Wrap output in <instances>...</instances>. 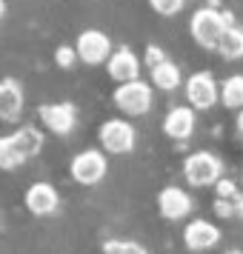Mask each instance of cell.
<instances>
[{
	"mask_svg": "<svg viewBox=\"0 0 243 254\" xmlns=\"http://www.w3.org/2000/svg\"><path fill=\"white\" fill-rule=\"evenodd\" d=\"M40 123L49 131L66 137V134H72V128L78 123V109L72 103H46V106H40Z\"/></svg>",
	"mask_w": 243,
	"mask_h": 254,
	"instance_id": "obj_8",
	"label": "cell"
},
{
	"mask_svg": "<svg viewBox=\"0 0 243 254\" xmlns=\"http://www.w3.org/2000/svg\"><path fill=\"white\" fill-rule=\"evenodd\" d=\"M163 131L172 140H189L195 131V112L192 106H174L169 109V115L163 117Z\"/></svg>",
	"mask_w": 243,
	"mask_h": 254,
	"instance_id": "obj_14",
	"label": "cell"
},
{
	"mask_svg": "<svg viewBox=\"0 0 243 254\" xmlns=\"http://www.w3.org/2000/svg\"><path fill=\"white\" fill-rule=\"evenodd\" d=\"M23 115V89L20 83L6 77L0 80V123H14Z\"/></svg>",
	"mask_w": 243,
	"mask_h": 254,
	"instance_id": "obj_13",
	"label": "cell"
},
{
	"mask_svg": "<svg viewBox=\"0 0 243 254\" xmlns=\"http://www.w3.org/2000/svg\"><path fill=\"white\" fill-rule=\"evenodd\" d=\"M238 131L243 134V109H241V115H238Z\"/></svg>",
	"mask_w": 243,
	"mask_h": 254,
	"instance_id": "obj_26",
	"label": "cell"
},
{
	"mask_svg": "<svg viewBox=\"0 0 243 254\" xmlns=\"http://www.w3.org/2000/svg\"><path fill=\"white\" fill-rule=\"evenodd\" d=\"M226 254H243V252H226Z\"/></svg>",
	"mask_w": 243,
	"mask_h": 254,
	"instance_id": "obj_28",
	"label": "cell"
},
{
	"mask_svg": "<svg viewBox=\"0 0 243 254\" xmlns=\"http://www.w3.org/2000/svg\"><path fill=\"white\" fill-rule=\"evenodd\" d=\"M152 71V83L161 89V92H174L180 83H183V77H180V69L174 66L172 60H163L161 66H155Z\"/></svg>",
	"mask_w": 243,
	"mask_h": 254,
	"instance_id": "obj_15",
	"label": "cell"
},
{
	"mask_svg": "<svg viewBox=\"0 0 243 254\" xmlns=\"http://www.w3.org/2000/svg\"><path fill=\"white\" fill-rule=\"evenodd\" d=\"M72 180L81 186H97L100 180L106 177V172H109V163H106V154L97 149H86L81 151V154H75L72 157Z\"/></svg>",
	"mask_w": 243,
	"mask_h": 254,
	"instance_id": "obj_5",
	"label": "cell"
},
{
	"mask_svg": "<svg viewBox=\"0 0 243 254\" xmlns=\"http://www.w3.org/2000/svg\"><path fill=\"white\" fill-rule=\"evenodd\" d=\"M183 243L189 252H206L220 243V229L209 220H192L183 231Z\"/></svg>",
	"mask_w": 243,
	"mask_h": 254,
	"instance_id": "obj_11",
	"label": "cell"
},
{
	"mask_svg": "<svg viewBox=\"0 0 243 254\" xmlns=\"http://www.w3.org/2000/svg\"><path fill=\"white\" fill-rule=\"evenodd\" d=\"M58 206H60V197L52 183H32L26 189V208L35 217H49V214L58 211Z\"/></svg>",
	"mask_w": 243,
	"mask_h": 254,
	"instance_id": "obj_10",
	"label": "cell"
},
{
	"mask_svg": "<svg viewBox=\"0 0 243 254\" xmlns=\"http://www.w3.org/2000/svg\"><path fill=\"white\" fill-rule=\"evenodd\" d=\"M97 137H100V146L109 154H129V151L135 149V143H138V131H135V126L129 120L112 117V120H106L103 126H100Z\"/></svg>",
	"mask_w": 243,
	"mask_h": 254,
	"instance_id": "obj_4",
	"label": "cell"
},
{
	"mask_svg": "<svg viewBox=\"0 0 243 254\" xmlns=\"http://www.w3.org/2000/svg\"><path fill=\"white\" fill-rule=\"evenodd\" d=\"M106 69H109V77L115 83H132L140 77V58L132 49L120 46L112 52V58L106 60Z\"/></svg>",
	"mask_w": 243,
	"mask_h": 254,
	"instance_id": "obj_9",
	"label": "cell"
},
{
	"mask_svg": "<svg viewBox=\"0 0 243 254\" xmlns=\"http://www.w3.org/2000/svg\"><path fill=\"white\" fill-rule=\"evenodd\" d=\"M186 183L195 189H206V186H218V180L223 177V163L220 157H215L212 151H195L189 154L183 163Z\"/></svg>",
	"mask_w": 243,
	"mask_h": 254,
	"instance_id": "obj_2",
	"label": "cell"
},
{
	"mask_svg": "<svg viewBox=\"0 0 243 254\" xmlns=\"http://www.w3.org/2000/svg\"><path fill=\"white\" fill-rule=\"evenodd\" d=\"M232 208H235V217H243V197H235L232 200Z\"/></svg>",
	"mask_w": 243,
	"mask_h": 254,
	"instance_id": "obj_25",
	"label": "cell"
},
{
	"mask_svg": "<svg viewBox=\"0 0 243 254\" xmlns=\"http://www.w3.org/2000/svg\"><path fill=\"white\" fill-rule=\"evenodd\" d=\"M103 252L106 254H149L140 243H135V240H106Z\"/></svg>",
	"mask_w": 243,
	"mask_h": 254,
	"instance_id": "obj_20",
	"label": "cell"
},
{
	"mask_svg": "<svg viewBox=\"0 0 243 254\" xmlns=\"http://www.w3.org/2000/svg\"><path fill=\"white\" fill-rule=\"evenodd\" d=\"M115 106L129 117L146 115V112L152 109V86L143 83L140 77L132 80V83H120V86L115 89Z\"/></svg>",
	"mask_w": 243,
	"mask_h": 254,
	"instance_id": "obj_3",
	"label": "cell"
},
{
	"mask_svg": "<svg viewBox=\"0 0 243 254\" xmlns=\"http://www.w3.org/2000/svg\"><path fill=\"white\" fill-rule=\"evenodd\" d=\"M183 3L186 0H149V6L158 14H163V17H174V14L183 9Z\"/></svg>",
	"mask_w": 243,
	"mask_h": 254,
	"instance_id": "obj_21",
	"label": "cell"
},
{
	"mask_svg": "<svg viewBox=\"0 0 243 254\" xmlns=\"http://www.w3.org/2000/svg\"><path fill=\"white\" fill-rule=\"evenodd\" d=\"M3 14H6V3H3V0H0V17H3Z\"/></svg>",
	"mask_w": 243,
	"mask_h": 254,
	"instance_id": "obj_27",
	"label": "cell"
},
{
	"mask_svg": "<svg viewBox=\"0 0 243 254\" xmlns=\"http://www.w3.org/2000/svg\"><path fill=\"white\" fill-rule=\"evenodd\" d=\"M12 137H14V143H17V149L23 151L26 157H35V154H40V149H43V134H40V128H35V126H20Z\"/></svg>",
	"mask_w": 243,
	"mask_h": 254,
	"instance_id": "obj_17",
	"label": "cell"
},
{
	"mask_svg": "<svg viewBox=\"0 0 243 254\" xmlns=\"http://www.w3.org/2000/svg\"><path fill=\"white\" fill-rule=\"evenodd\" d=\"M218 52H220L226 60H241V58H243V29H238V26H229V29L223 32V37H220Z\"/></svg>",
	"mask_w": 243,
	"mask_h": 254,
	"instance_id": "obj_18",
	"label": "cell"
},
{
	"mask_svg": "<svg viewBox=\"0 0 243 254\" xmlns=\"http://www.w3.org/2000/svg\"><path fill=\"white\" fill-rule=\"evenodd\" d=\"M220 100L226 109H243V74H232L220 86Z\"/></svg>",
	"mask_w": 243,
	"mask_h": 254,
	"instance_id": "obj_19",
	"label": "cell"
},
{
	"mask_svg": "<svg viewBox=\"0 0 243 254\" xmlns=\"http://www.w3.org/2000/svg\"><path fill=\"white\" fill-rule=\"evenodd\" d=\"M78 58L86 63V66H100L112 58V40L100 32V29H86L78 35Z\"/></svg>",
	"mask_w": 243,
	"mask_h": 254,
	"instance_id": "obj_6",
	"label": "cell"
},
{
	"mask_svg": "<svg viewBox=\"0 0 243 254\" xmlns=\"http://www.w3.org/2000/svg\"><path fill=\"white\" fill-rule=\"evenodd\" d=\"M215 189H218V200H235L238 197V186L232 183V180H226V177H220Z\"/></svg>",
	"mask_w": 243,
	"mask_h": 254,
	"instance_id": "obj_23",
	"label": "cell"
},
{
	"mask_svg": "<svg viewBox=\"0 0 243 254\" xmlns=\"http://www.w3.org/2000/svg\"><path fill=\"white\" fill-rule=\"evenodd\" d=\"M78 49L75 46H58V52H55V63H58L60 69H72L75 63H78Z\"/></svg>",
	"mask_w": 243,
	"mask_h": 254,
	"instance_id": "obj_22",
	"label": "cell"
},
{
	"mask_svg": "<svg viewBox=\"0 0 243 254\" xmlns=\"http://www.w3.org/2000/svg\"><path fill=\"white\" fill-rule=\"evenodd\" d=\"M229 26H232V23L218 12V9L203 6V9H197V12L192 14V20H189V32H192V37H195L197 46H203V49H218L220 37H223V32H226Z\"/></svg>",
	"mask_w": 243,
	"mask_h": 254,
	"instance_id": "obj_1",
	"label": "cell"
},
{
	"mask_svg": "<svg viewBox=\"0 0 243 254\" xmlns=\"http://www.w3.org/2000/svg\"><path fill=\"white\" fill-rule=\"evenodd\" d=\"M158 211L166 220H183L192 211V197L186 194L183 189H177V186H166L158 194Z\"/></svg>",
	"mask_w": 243,
	"mask_h": 254,
	"instance_id": "obj_12",
	"label": "cell"
},
{
	"mask_svg": "<svg viewBox=\"0 0 243 254\" xmlns=\"http://www.w3.org/2000/svg\"><path fill=\"white\" fill-rule=\"evenodd\" d=\"M220 97V89L215 77H212V71H195L189 80H186V100L192 109H200V112H206L212 106L218 103Z\"/></svg>",
	"mask_w": 243,
	"mask_h": 254,
	"instance_id": "obj_7",
	"label": "cell"
},
{
	"mask_svg": "<svg viewBox=\"0 0 243 254\" xmlns=\"http://www.w3.org/2000/svg\"><path fill=\"white\" fill-rule=\"evenodd\" d=\"M163 60H166V55H163L161 46H146V55H143V63L149 66V69H155V66H161Z\"/></svg>",
	"mask_w": 243,
	"mask_h": 254,
	"instance_id": "obj_24",
	"label": "cell"
},
{
	"mask_svg": "<svg viewBox=\"0 0 243 254\" xmlns=\"http://www.w3.org/2000/svg\"><path fill=\"white\" fill-rule=\"evenodd\" d=\"M26 160H29V157L17 149V143H14L12 134H0V169H3V172H14V169H20Z\"/></svg>",
	"mask_w": 243,
	"mask_h": 254,
	"instance_id": "obj_16",
	"label": "cell"
}]
</instances>
